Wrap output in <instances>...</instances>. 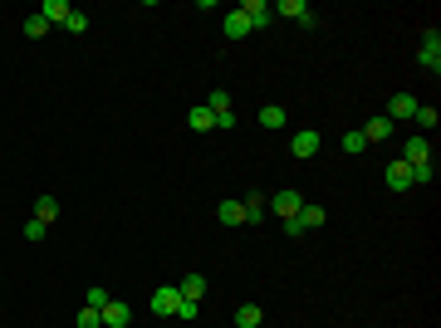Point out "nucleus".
<instances>
[{
    "label": "nucleus",
    "instance_id": "nucleus-3",
    "mask_svg": "<svg viewBox=\"0 0 441 328\" xmlns=\"http://www.w3.org/2000/svg\"><path fill=\"white\" fill-rule=\"evenodd\" d=\"M402 162H407V167H417V162H432V142H427L422 132H412V137L402 142Z\"/></svg>",
    "mask_w": 441,
    "mask_h": 328
},
{
    "label": "nucleus",
    "instance_id": "nucleus-18",
    "mask_svg": "<svg viewBox=\"0 0 441 328\" xmlns=\"http://www.w3.org/2000/svg\"><path fill=\"white\" fill-rule=\"evenodd\" d=\"M260 319H265L260 304H240V309H235V328H260Z\"/></svg>",
    "mask_w": 441,
    "mask_h": 328
},
{
    "label": "nucleus",
    "instance_id": "nucleus-17",
    "mask_svg": "<svg viewBox=\"0 0 441 328\" xmlns=\"http://www.w3.org/2000/svg\"><path fill=\"white\" fill-rule=\"evenodd\" d=\"M216 220H220V225H245V206H240V201H220Z\"/></svg>",
    "mask_w": 441,
    "mask_h": 328
},
{
    "label": "nucleus",
    "instance_id": "nucleus-27",
    "mask_svg": "<svg viewBox=\"0 0 441 328\" xmlns=\"http://www.w3.org/2000/svg\"><path fill=\"white\" fill-rule=\"evenodd\" d=\"M79 328H104V314L84 304V309H79Z\"/></svg>",
    "mask_w": 441,
    "mask_h": 328
},
{
    "label": "nucleus",
    "instance_id": "nucleus-5",
    "mask_svg": "<svg viewBox=\"0 0 441 328\" xmlns=\"http://www.w3.org/2000/svg\"><path fill=\"white\" fill-rule=\"evenodd\" d=\"M99 314H104V328H128V324H132V309H128L123 299H108Z\"/></svg>",
    "mask_w": 441,
    "mask_h": 328
},
{
    "label": "nucleus",
    "instance_id": "nucleus-7",
    "mask_svg": "<svg viewBox=\"0 0 441 328\" xmlns=\"http://www.w3.org/2000/svg\"><path fill=\"white\" fill-rule=\"evenodd\" d=\"M290 152H294L299 162H309V157L319 152V132H314V127H309V132H294V137H290Z\"/></svg>",
    "mask_w": 441,
    "mask_h": 328
},
{
    "label": "nucleus",
    "instance_id": "nucleus-10",
    "mask_svg": "<svg viewBox=\"0 0 441 328\" xmlns=\"http://www.w3.org/2000/svg\"><path fill=\"white\" fill-rule=\"evenodd\" d=\"M39 15H44V25H64V20L74 15V5H69V0H44Z\"/></svg>",
    "mask_w": 441,
    "mask_h": 328
},
{
    "label": "nucleus",
    "instance_id": "nucleus-14",
    "mask_svg": "<svg viewBox=\"0 0 441 328\" xmlns=\"http://www.w3.org/2000/svg\"><path fill=\"white\" fill-rule=\"evenodd\" d=\"M177 294L192 299V304H201V294H206V275H187V279L177 284Z\"/></svg>",
    "mask_w": 441,
    "mask_h": 328
},
{
    "label": "nucleus",
    "instance_id": "nucleus-22",
    "mask_svg": "<svg viewBox=\"0 0 441 328\" xmlns=\"http://www.w3.org/2000/svg\"><path fill=\"white\" fill-rule=\"evenodd\" d=\"M412 122H417V127H422V137H427V132L437 127V108H427V103H417V118H412Z\"/></svg>",
    "mask_w": 441,
    "mask_h": 328
},
{
    "label": "nucleus",
    "instance_id": "nucleus-30",
    "mask_svg": "<svg viewBox=\"0 0 441 328\" xmlns=\"http://www.w3.org/2000/svg\"><path fill=\"white\" fill-rule=\"evenodd\" d=\"M84 304H89V309H104V304H108V289H89Z\"/></svg>",
    "mask_w": 441,
    "mask_h": 328
},
{
    "label": "nucleus",
    "instance_id": "nucleus-15",
    "mask_svg": "<svg viewBox=\"0 0 441 328\" xmlns=\"http://www.w3.org/2000/svg\"><path fill=\"white\" fill-rule=\"evenodd\" d=\"M187 122H192L197 132H216V113L206 108V103H197V108L187 113Z\"/></svg>",
    "mask_w": 441,
    "mask_h": 328
},
{
    "label": "nucleus",
    "instance_id": "nucleus-12",
    "mask_svg": "<svg viewBox=\"0 0 441 328\" xmlns=\"http://www.w3.org/2000/svg\"><path fill=\"white\" fill-rule=\"evenodd\" d=\"M177 304H182L177 284H167V289H157V294H152V314H177Z\"/></svg>",
    "mask_w": 441,
    "mask_h": 328
},
{
    "label": "nucleus",
    "instance_id": "nucleus-20",
    "mask_svg": "<svg viewBox=\"0 0 441 328\" xmlns=\"http://www.w3.org/2000/svg\"><path fill=\"white\" fill-rule=\"evenodd\" d=\"M54 216H59V201H54V196H39V201H35V220H44V225H49Z\"/></svg>",
    "mask_w": 441,
    "mask_h": 328
},
{
    "label": "nucleus",
    "instance_id": "nucleus-23",
    "mask_svg": "<svg viewBox=\"0 0 441 328\" xmlns=\"http://www.w3.org/2000/svg\"><path fill=\"white\" fill-rule=\"evenodd\" d=\"M348 157H358V152H368V142H363V132H343V142H338Z\"/></svg>",
    "mask_w": 441,
    "mask_h": 328
},
{
    "label": "nucleus",
    "instance_id": "nucleus-25",
    "mask_svg": "<svg viewBox=\"0 0 441 328\" xmlns=\"http://www.w3.org/2000/svg\"><path fill=\"white\" fill-rule=\"evenodd\" d=\"M25 34H30V39H44V34H49L44 15H30V20H25Z\"/></svg>",
    "mask_w": 441,
    "mask_h": 328
},
{
    "label": "nucleus",
    "instance_id": "nucleus-4",
    "mask_svg": "<svg viewBox=\"0 0 441 328\" xmlns=\"http://www.w3.org/2000/svg\"><path fill=\"white\" fill-rule=\"evenodd\" d=\"M417 64H422L427 74H437V69H441V34H437V30H427V39H422V54H417Z\"/></svg>",
    "mask_w": 441,
    "mask_h": 328
},
{
    "label": "nucleus",
    "instance_id": "nucleus-2",
    "mask_svg": "<svg viewBox=\"0 0 441 328\" xmlns=\"http://www.w3.org/2000/svg\"><path fill=\"white\" fill-rule=\"evenodd\" d=\"M240 15L250 20V30H265V25L275 20V5H270V0H245V5H240Z\"/></svg>",
    "mask_w": 441,
    "mask_h": 328
},
{
    "label": "nucleus",
    "instance_id": "nucleus-26",
    "mask_svg": "<svg viewBox=\"0 0 441 328\" xmlns=\"http://www.w3.org/2000/svg\"><path fill=\"white\" fill-rule=\"evenodd\" d=\"M432 177H437V167H432V162H417V167H412V187H427Z\"/></svg>",
    "mask_w": 441,
    "mask_h": 328
},
{
    "label": "nucleus",
    "instance_id": "nucleus-11",
    "mask_svg": "<svg viewBox=\"0 0 441 328\" xmlns=\"http://www.w3.org/2000/svg\"><path fill=\"white\" fill-rule=\"evenodd\" d=\"M220 30H225V39H245V34H250V20L240 15V5H235V10L220 20Z\"/></svg>",
    "mask_w": 441,
    "mask_h": 328
},
{
    "label": "nucleus",
    "instance_id": "nucleus-1",
    "mask_svg": "<svg viewBox=\"0 0 441 328\" xmlns=\"http://www.w3.org/2000/svg\"><path fill=\"white\" fill-rule=\"evenodd\" d=\"M265 206H270V211H275L280 220H294V216H299V206H304V196H299L294 187H285V191H275Z\"/></svg>",
    "mask_w": 441,
    "mask_h": 328
},
{
    "label": "nucleus",
    "instance_id": "nucleus-8",
    "mask_svg": "<svg viewBox=\"0 0 441 328\" xmlns=\"http://www.w3.org/2000/svg\"><path fill=\"white\" fill-rule=\"evenodd\" d=\"M387 191H397V196H402V191H412V167H407L402 157L387 167Z\"/></svg>",
    "mask_w": 441,
    "mask_h": 328
},
{
    "label": "nucleus",
    "instance_id": "nucleus-28",
    "mask_svg": "<svg viewBox=\"0 0 441 328\" xmlns=\"http://www.w3.org/2000/svg\"><path fill=\"white\" fill-rule=\"evenodd\" d=\"M64 30H69V34H84V30H89V15H84V10H74V15L64 20Z\"/></svg>",
    "mask_w": 441,
    "mask_h": 328
},
{
    "label": "nucleus",
    "instance_id": "nucleus-19",
    "mask_svg": "<svg viewBox=\"0 0 441 328\" xmlns=\"http://www.w3.org/2000/svg\"><path fill=\"white\" fill-rule=\"evenodd\" d=\"M275 15H285V20H294V25H299V20L309 15V5H304V0H280V5H275Z\"/></svg>",
    "mask_w": 441,
    "mask_h": 328
},
{
    "label": "nucleus",
    "instance_id": "nucleus-29",
    "mask_svg": "<svg viewBox=\"0 0 441 328\" xmlns=\"http://www.w3.org/2000/svg\"><path fill=\"white\" fill-rule=\"evenodd\" d=\"M44 230H49L44 220H30V225H25V240H35V245H39V240H44Z\"/></svg>",
    "mask_w": 441,
    "mask_h": 328
},
{
    "label": "nucleus",
    "instance_id": "nucleus-31",
    "mask_svg": "<svg viewBox=\"0 0 441 328\" xmlns=\"http://www.w3.org/2000/svg\"><path fill=\"white\" fill-rule=\"evenodd\" d=\"M235 127V113H216V132H230Z\"/></svg>",
    "mask_w": 441,
    "mask_h": 328
},
{
    "label": "nucleus",
    "instance_id": "nucleus-9",
    "mask_svg": "<svg viewBox=\"0 0 441 328\" xmlns=\"http://www.w3.org/2000/svg\"><path fill=\"white\" fill-rule=\"evenodd\" d=\"M387 118H392V122H402V118H417V99H412V94H392V103H387Z\"/></svg>",
    "mask_w": 441,
    "mask_h": 328
},
{
    "label": "nucleus",
    "instance_id": "nucleus-21",
    "mask_svg": "<svg viewBox=\"0 0 441 328\" xmlns=\"http://www.w3.org/2000/svg\"><path fill=\"white\" fill-rule=\"evenodd\" d=\"M260 127H275V132H280V127H285V108H280V103L260 108Z\"/></svg>",
    "mask_w": 441,
    "mask_h": 328
},
{
    "label": "nucleus",
    "instance_id": "nucleus-16",
    "mask_svg": "<svg viewBox=\"0 0 441 328\" xmlns=\"http://www.w3.org/2000/svg\"><path fill=\"white\" fill-rule=\"evenodd\" d=\"M265 201H270L265 191H250V196L240 201V206H245V220H265V216H270V206H265Z\"/></svg>",
    "mask_w": 441,
    "mask_h": 328
},
{
    "label": "nucleus",
    "instance_id": "nucleus-6",
    "mask_svg": "<svg viewBox=\"0 0 441 328\" xmlns=\"http://www.w3.org/2000/svg\"><path fill=\"white\" fill-rule=\"evenodd\" d=\"M392 127H397V122H392L387 113H378V118H373L368 127H358V132H363V142H387V137H392Z\"/></svg>",
    "mask_w": 441,
    "mask_h": 328
},
{
    "label": "nucleus",
    "instance_id": "nucleus-13",
    "mask_svg": "<svg viewBox=\"0 0 441 328\" xmlns=\"http://www.w3.org/2000/svg\"><path fill=\"white\" fill-rule=\"evenodd\" d=\"M299 230H319V225H324V220H329V211H324V206H314V201H304V206H299Z\"/></svg>",
    "mask_w": 441,
    "mask_h": 328
},
{
    "label": "nucleus",
    "instance_id": "nucleus-24",
    "mask_svg": "<svg viewBox=\"0 0 441 328\" xmlns=\"http://www.w3.org/2000/svg\"><path fill=\"white\" fill-rule=\"evenodd\" d=\"M206 108L211 113H230V94H225V89H211V94H206Z\"/></svg>",
    "mask_w": 441,
    "mask_h": 328
}]
</instances>
